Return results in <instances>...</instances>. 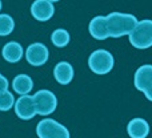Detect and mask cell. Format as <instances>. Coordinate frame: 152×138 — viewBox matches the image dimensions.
Segmentation results:
<instances>
[{"label": "cell", "mask_w": 152, "mask_h": 138, "mask_svg": "<svg viewBox=\"0 0 152 138\" xmlns=\"http://www.w3.org/2000/svg\"><path fill=\"white\" fill-rule=\"evenodd\" d=\"M127 133L131 138H145L150 133V125L143 118H132L127 125Z\"/></svg>", "instance_id": "8fae6325"}, {"label": "cell", "mask_w": 152, "mask_h": 138, "mask_svg": "<svg viewBox=\"0 0 152 138\" xmlns=\"http://www.w3.org/2000/svg\"><path fill=\"white\" fill-rule=\"evenodd\" d=\"M31 13L37 21H47L55 13V5L47 0H35L31 5Z\"/></svg>", "instance_id": "9c48e42d"}, {"label": "cell", "mask_w": 152, "mask_h": 138, "mask_svg": "<svg viewBox=\"0 0 152 138\" xmlns=\"http://www.w3.org/2000/svg\"><path fill=\"white\" fill-rule=\"evenodd\" d=\"M1 5H3V4H1V0H0V11H1Z\"/></svg>", "instance_id": "ffe728a7"}, {"label": "cell", "mask_w": 152, "mask_h": 138, "mask_svg": "<svg viewBox=\"0 0 152 138\" xmlns=\"http://www.w3.org/2000/svg\"><path fill=\"white\" fill-rule=\"evenodd\" d=\"M1 55L3 59L8 63H19L24 55V49L21 47V44H19L18 41H10L3 47Z\"/></svg>", "instance_id": "4fadbf2b"}, {"label": "cell", "mask_w": 152, "mask_h": 138, "mask_svg": "<svg viewBox=\"0 0 152 138\" xmlns=\"http://www.w3.org/2000/svg\"><path fill=\"white\" fill-rule=\"evenodd\" d=\"M15 113L20 120L28 121L32 120V118L36 116V108H35V102L32 96L29 94H24V96H20V98L15 101Z\"/></svg>", "instance_id": "ba28073f"}, {"label": "cell", "mask_w": 152, "mask_h": 138, "mask_svg": "<svg viewBox=\"0 0 152 138\" xmlns=\"http://www.w3.org/2000/svg\"><path fill=\"white\" fill-rule=\"evenodd\" d=\"M89 35L96 40H105L108 36V28H107V20L105 16H95L89 21L88 27Z\"/></svg>", "instance_id": "30bf717a"}, {"label": "cell", "mask_w": 152, "mask_h": 138, "mask_svg": "<svg viewBox=\"0 0 152 138\" xmlns=\"http://www.w3.org/2000/svg\"><path fill=\"white\" fill-rule=\"evenodd\" d=\"M115 65L113 56L105 49H96L91 53L88 59V66L96 74H107Z\"/></svg>", "instance_id": "3957f363"}, {"label": "cell", "mask_w": 152, "mask_h": 138, "mask_svg": "<svg viewBox=\"0 0 152 138\" xmlns=\"http://www.w3.org/2000/svg\"><path fill=\"white\" fill-rule=\"evenodd\" d=\"M128 39L136 49H148L152 45V21L150 19L137 21L135 28L129 32Z\"/></svg>", "instance_id": "7a4b0ae2"}, {"label": "cell", "mask_w": 152, "mask_h": 138, "mask_svg": "<svg viewBox=\"0 0 152 138\" xmlns=\"http://www.w3.org/2000/svg\"><path fill=\"white\" fill-rule=\"evenodd\" d=\"M50 57V51L42 43H34L31 44L26 51V59L31 65L34 66H42L47 63Z\"/></svg>", "instance_id": "52a82bcc"}, {"label": "cell", "mask_w": 152, "mask_h": 138, "mask_svg": "<svg viewBox=\"0 0 152 138\" xmlns=\"http://www.w3.org/2000/svg\"><path fill=\"white\" fill-rule=\"evenodd\" d=\"M47 1H50V3H52V4H53V3H56V1H59V0H47Z\"/></svg>", "instance_id": "d6986e66"}, {"label": "cell", "mask_w": 152, "mask_h": 138, "mask_svg": "<svg viewBox=\"0 0 152 138\" xmlns=\"http://www.w3.org/2000/svg\"><path fill=\"white\" fill-rule=\"evenodd\" d=\"M105 20H107L108 36L113 39L129 35V32L137 24L136 16L121 12H111L108 16H105Z\"/></svg>", "instance_id": "6da1fadb"}, {"label": "cell", "mask_w": 152, "mask_h": 138, "mask_svg": "<svg viewBox=\"0 0 152 138\" xmlns=\"http://www.w3.org/2000/svg\"><path fill=\"white\" fill-rule=\"evenodd\" d=\"M53 77L61 85H67L74 78V68L67 61H60L53 68Z\"/></svg>", "instance_id": "7c38bea8"}, {"label": "cell", "mask_w": 152, "mask_h": 138, "mask_svg": "<svg viewBox=\"0 0 152 138\" xmlns=\"http://www.w3.org/2000/svg\"><path fill=\"white\" fill-rule=\"evenodd\" d=\"M8 86H10V82H8V80L1 74V73H0V92L8 90Z\"/></svg>", "instance_id": "ac0fdd59"}, {"label": "cell", "mask_w": 152, "mask_h": 138, "mask_svg": "<svg viewBox=\"0 0 152 138\" xmlns=\"http://www.w3.org/2000/svg\"><path fill=\"white\" fill-rule=\"evenodd\" d=\"M12 88L15 93L20 96L29 94V92L34 88V81L28 74H18L12 81Z\"/></svg>", "instance_id": "5bb4252c"}, {"label": "cell", "mask_w": 152, "mask_h": 138, "mask_svg": "<svg viewBox=\"0 0 152 138\" xmlns=\"http://www.w3.org/2000/svg\"><path fill=\"white\" fill-rule=\"evenodd\" d=\"M15 101V97L10 90L0 92V110L1 112H8L10 109H12Z\"/></svg>", "instance_id": "e0dca14e"}, {"label": "cell", "mask_w": 152, "mask_h": 138, "mask_svg": "<svg viewBox=\"0 0 152 138\" xmlns=\"http://www.w3.org/2000/svg\"><path fill=\"white\" fill-rule=\"evenodd\" d=\"M15 29V21L12 16L7 13H0V36H8Z\"/></svg>", "instance_id": "2e32d148"}, {"label": "cell", "mask_w": 152, "mask_h": 138, "mask_svg": "<svg viewBox=\"0 0 152 138\" xmlns=\"http://www.w3.org/2000/svg\"><path fill=\"white\" fill-rule=\"evenodd\" d=\"M35 102V108H36V114L39 116H50L58 108V98H56L55 93H52L48 89H40L32 96Z\"/></svg>", "instance_id": "5b68a950"}, {"label": "cell", "mask_w": 152, "mask_h": 138, "mask_svg": "<svg viewBox=\"0 0 152 138\" xmlns=\"http://www.w3.org/2000/svg\"><path fill=\"white\" fill-rule=\"evenodd\" d=\"M135 88L144 93L148 101H152V66L150 64L142 65L135 72Z\"/></svg>", "instance_id": "8992f818"}, {"label": "cell", "mask_w": 152, "mask_h": 138, "mask_svg": "<svg viewBox=\"0 0 152 138\" xmlns=\"http://www.w3.org/2000/svg\"><path fill=\"white\" fill-rule=\"evenodd\" d=\"M69 40H71V36H69L68 31L63 28H59V29H55L51 35V41L55 47L58 48H64L69 44Z\"/></svg>", "instance_id": "9a60e30c"}, {"label": "cell", "mask_w": 152, "mask_h": 138, "mask_svg": "<svg viewBox=\"0 0 152 138\" xmlns=\"http://www.w3.org/2000/svg\"><path fill=\"white\" fill-rule=\"evenodd\" d=\"M39 138H71L68 129L52 118H44L36 126Z\"/></svg>", "instance_id": "277c9868"}]
</instances>
